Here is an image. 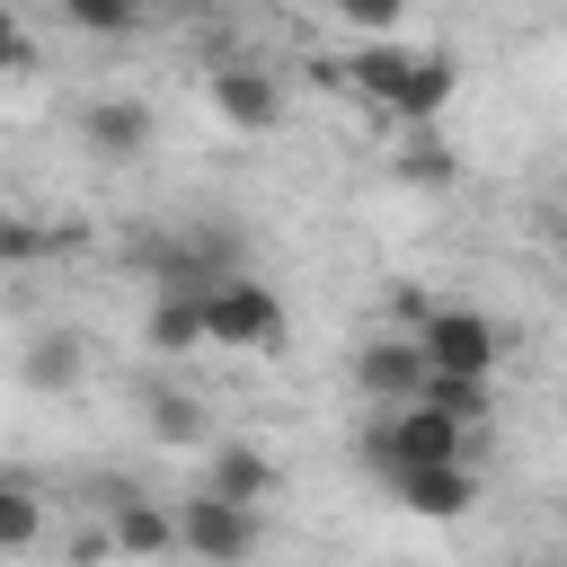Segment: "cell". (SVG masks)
Returning <instances> with one entry per match:
<instances>
[{
  "label": "cell",
  "instance_id": "cell-1",
  "mask_svg": "<svg viewBox=\"0 0 567 567\" xmlns=\"http://www.w3.org/2000/svg\"><path fill=\"white\" fill-rule=\"evenodd\" d=\"M354 452L381 487H399L408 470H443V461H470V425L434 416V408H372L354 425Z\"/></svg>",
  "mask_w": 567,
  "mask_h": 567
},
{
  "label": "cell",
  "instance_id": "cell-2",
  "mask_svg": "<svg viewBox=\"0 0 567 567\" xmlns=\"http://www.w3.org/2000/svg\"><path fill=\"white\" fill-rule=\"evenodd\" d=\"M195 301H204V337L230 346V354H257V346L284 337V301H275L257 275H221V284H204Z\"/></svg>",
  "mask_w": 567,
  "mask_h": 567
},
{
  "label": "cell",
  "instance_id": "cell-3",
  "mask_svg": "<svg viewBox=\"0 0 567 567\" xmlns=\"http://www.w3.org/2000/svg\"><path fill=\"white\" fill-rule=\"evenodd\" d=\"M257 540H266L257 505H230V496H213V487H195V496L177 505V549L204 558V567H239V558H257Z\"/></svg>",
  "mask_w": 567,
  "mask_h": 567
},
{
  "label": "cell",
  "instance_id": "cell-4",
  "mask_svg": "<svg viewBox=\"0 0 567 567\" xmlns=\"http://www.w3.org/2000/svg\"><path fill=\"white\" fill-rule=\"evenodd\" d=\"M416 346H425L434 372H470V381H496V354H505L496 319H487V310H461V301H443V310L416 328Z\"/></svg>",
  "mask_w": 567,
  "mask_h": 567
},
{
  "label": "cell",
  "instance_id": "cell-5",
  "mask_svg": "<svg viewBox=\"0 0 567 567\" xmlns=\"http://www.w3.org/2000/svg\"><path fill=\"white\" fill-rule=\"evenodd\" d=\"M425 381H434V363H425V346L399 328V337H363L354 346V390L372 399V408H416L425 399Z\"/></svg>",
  "mask_w": 567,
  "mask_h": 567
},
{
  "label": "cell",
  "instance_id": "cell-6",
  "mask_svg": "<svg viewBox=\"0 0 567 567\" xmlns=\"http://www.w3.org/2000/svg\"><path fill=\"white\" fill-rule=\"evenodd\" d=\"M204 97H213V115H221L230 133H275V124H284V80L257 71V62H213Z\"/></svg>",
  "mask_w": 567,
  "mask_h": 567
},
{
  "label": "cell",
  "instance_id": "cell-7",
  "mask_svg": "<svg viewBox=\"0 0 567 567\" xmlns=\"http://www.w3.org/2000/svg\"><path fill=\"white\" fill-rule=\"evenodd\" d=\"M452 89H461V62H452L443 44H425V53L408 62V80H399V106H390V124H408V133H434V115L452 106Z\"/></svg>",
  "mask_w": 567,
  "mask_h": 567
},
{
  "label": "cell",
  "instance_id": "cell-8",
  "mask_svg": "<svg viewBox=\"0 0 567 567\" xmlns=\"http://www.w3.org/2000/svg\"><path fill=\"white\" fill-rule=\"evenodd\" d=\"M390 496H399L408 514H425V523H461V514L478 505V470H470V461H443V470H408Z\"/></svg>",
  "mask_w": 567,
  "mask_h": 567
},
{
  "label": "cell",
  "instance_id": "cell-9",
  "mask_svg": "<svg viewBox=\"0 0 567 567\" xmlns=\"http://www.w3.org/2000/svg\"><path fill=\"white\" fill-rule=\"evenodd\" d=\"M80 142L97 159H142L151 151V106L142 97H97V106H80Z\"/></svg>",
  "mask_w": 567,
  "mask_h": 567
},
{
  "label": "cell",
  "instance_id": "cell-10",
  "mask_svg": "<svg viewBox=\"0 0 567 567\" xmlns=\"http://www.w3.org/2000/svg\"><path fill=\"white\" fill-rule=\"evenodd\" d=\"M97 505H106V532H115L124 558H168V549H177V514L124 496V487H97Z\"/></svg>",
  "mask_w": 567,
  "mask_h": 567
},
{
  "label": "cell",
  "instance_id": "cell-11",
  "mask_svg": "<svg viewBox=\"0 0 567 567\" xmlns=\"http://www.w3.org/2000/svg\"><path fill=\"white\" fill-rule=\"evenodd\" d=\"M408 62H416V53H399V44H354V62H337V80H346L363 106H381V115H390V106H399Z\"/></svg>",
  "mask_w": 567,
  "mask_h": 567
},
{
  "label": "cell",
  "instance_id": "cell-12",
  "mask_svg": "<svg viewBox=\"0 0 567 567\" xmlns=\"http://www.w3.org/2000/svg\"><path fill=\"white\" fill-rule=\"evenodd\" d=\"M142 346H151V354L213 346V337H204V301H195V292H151V310H142Z\"/></svg>",
  "mask_w": 567,
  "mask_h": 567
},
{
  "label": "cell",
  "instance_id": "cell-13",
  "mask_svg": "<svg viewBox=\"0 0 567 567\" xmlns=\"http://www.w3.org/2000/svg\"><path fill=\"white\" fill-rule=\"evenodd\" d=\"M204 487H213V496H230V505H266L284 478H275V461H266V452L221 443V452H213V470H204Z\"/></svg>",
  "mask_w": 567,
  "mask_h": 567
},
{
  "label": "cell",
  "instance_id": "cell-14",
  "mask_svg": "<svg viewBox=\"0 0 567 567\" xmlns=\"http://www.w3.org/2000/svg\"><path fill=\"white\" fill-rule=\"evenodd\" d=\"M416 408H434V416H452V425H470V434H478V425L496 416V381H470V372H434Z\"/></svg>",
  "mask_w": 567,
  "mask_h": 567
},
{
  "label": "cell",
  "instance_id": "cell-15",
  "mask_svg": "<svg viewBox=\"0 0 567 567\" xmlns=\"http://www.w3.org/2000/svg\"><path fill=\"white\" fill-rule=\"evenodd\" d=\"M390 168H399V186H425V195H443V186H452V177H461V159H452V151H443V142H434V133H408V142H399V159H390Z\"/></svg>",
  "mask_w": 567,
  "mask_h": 567
},
{
  "label": "cell",
  "instance_id": "cell-16",
  "mask_svg": "<svg viewBox=\"0 0 567 567\" xmlns=\"http://www.w3.org/2000/svg\"><path fill=\"white\" fill-rule=\"evenodd\" d=\"M35 532H44V496H35L27 478H9V487H0V549H9V558H27V549H35Z\"/></svg>",
  "mask_w": 567,
  "mask_h": 567
},
{
  "label": "cell",
  "instance_id": "cell-17",
  "mask_svg": "<svg viewBox=\"0 0 567 567\" xmlns=\"http://www.w3.org/2000/svg\"><path fill=\"white\" fill-rule=\"evenodd\" d=\"M151 9H159V0H62V18H71L80 35H133Z\"/></svg>",
  "mask_w": 567,
  "mask_h": 567
},
{
  "label": "cell",
  "instance_id": "cell-18",
  "mask_svg": "<svg viewBox=\"0 0 567 567\" xmlns=\"http://www.w3.org/2000/svg\"><path fill=\"white\" fill-rule=\"evenodd\" d=\"M142 408H151V425H159L168 443H186V434H204V408H195V399H177V390H159V381L142 390Z\"/></svg>",
  "mask_w": 567,
  "mask_h": 567
},
{
  "label": "cell",
  "instance_id": "cell-19",
  "mask_svg": "<svg viewBox=\"0 0 567 567\" xmlns=\"http://www.w3.org/2000/svg\"><path fill=\"white\" fill-rule=\"evenodd\" d=\"M71 372H80V346H71V337H35V363H27V381H35V390H62Z\"/></svg>",
  "mask_w": 567,
  "mask_h": 567
},
{
  "label": "cell",
  "instance_id": "cell-20",
  "mask_svg": "<svg viewBox=\"0 0 567 567\" xmlns=\"http://www.w3.org/2000/svg\"><path fill=\"white\" fill-rule=\"evenodd\" d=\"M399 9H408V0H337V18H346L363 44H381V35L399 27Z\"/></svg>",
  "mask_w": 567,
  "mask_h": 567
},
{
  "label": "cell",
  "instance_id": "cell-21",
  "mask_svg": "<svg viewBox=\"0 0 567 567\" xmlns=\"http://www.w3.org/2000/svg\"><path fill=\"white\" fill-rule=\"evenodd\" d=\"M0 62H9V80H27V71H35V35H27L18 18H9V35H0Z\"/></svg>",
  "mask_w": 567,
  "mask_h": 567
},
{
  "label": "cell",
  "instance_id": "cell-22",
  "mask_svg": "<svg viewBox=\"0 0 567 567\" xmlns=\"http://www.w3.org/2000/svg\"><path fill=\"white\" fill-rule=\"evenodd\" d=\"M35 248H44V230H35V221H9V230H0V257H9V266H27Z\"/></svg>",
  "mask_w": 567,
  "mask_h": 567
},
{
  "label": "cell",
  "instance_id": "cell-23",
  "mask_svg": "<svg viewBox=\"0 0 567 567\" xmlns=\"http://www.w3.org/2000/svg\"><path fill=\"white\" fill-rule=\"evenodd\" d=\"M97 558H115V532H71V567H97Z\"/></svg>",
  "mask_w": 567,
  "mask_h": 567
},
{
  "label": "cell",
  "instance_id": "cell-24",
  "mask_svg": "<svg viewBox=\"0 0 567 567\" xmlns=\"http://www.w3.org/2000/svg\"><path fill=\"white\" fill-rule=\"evenodd\" d=\"M514 567H567V558H514Z\"/></svg>",
  "mask_w": 567,
  "mask_h": 567
},
{
  "label": "cell",
  "instance_id": "cell-25",
  "mask_svg": "<svg viewBox=\"0 0 567 567\" xmlns=\"http://www.w3.org/2000/svg\"><path fill=\"white\" fill-rule=\"evenodd\" d=\"M549 230H558V248H567V204H558V221H549Z\"/></svg>",
  "mask_w": 567,
  "mask_h": 567
},
{
  "label": "cell",
  "instance_id": "cell-26",
  "mask_svg": "<svg viewBox=\"0 0 567 567\" xmlns=\"http://www.w3.org/2000/svg\"><path fill=\"white\" fill-rule=\"evenodd\" d=\"M159 9H195V0H159Z\"/></svg>",
  "mask_w": 567,
  "mask_h": 567
}]
</instances>
